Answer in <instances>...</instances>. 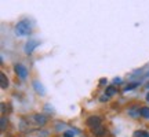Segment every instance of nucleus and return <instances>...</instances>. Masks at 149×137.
<instances>
[{
	"label": "nucleus",
	"mask_w": 149,
	"mask_h": 137,
	"mask_svg": "<svg viewBox=\"0 0 149 137\" xmlns=\"http://www.w3.org/2000/svg\"><path fill=\"white\" fill-rule=\"evenodd\" d=\"M47 123V116L43 114H33L31 116H25L21 119V130H33L39 129Z\"/></svg>",
	"instance_id": "1"
},
{
	"label": "nucleus",
	"mask_w": 149,
	"mask_h": 137,
	"mask_svg": "<svg viewBox=\"0 0 149 137\" xmlns=\"http://www.w3.org/2000/svg\"><path fill=\"white\" fill-rule=\"evenodd\" d=\"M15 33L18 36H29L32 33V26H31V22L28 19H22L17 23L15 26Z\"/></svg>",
	"instance_id": "2"
},
{
	"label": "nucleus",
	"mask_w": 149,
	"mask_h": 137,
	"mask_svg": "<svg viewBox=\"0 0 149 137\" xmlns=\"http://www.w3.org/2000/svg\"><path fill=\"white\" fill-rule=\"evenodd\" d=\"M14 70H15V73H17V75L21 79H25L28 77V70H26V67L25 66H22V64H15L14 66Z\"/></svg>",
	"instance_id": "3"
},
{
	"label": "nucleus",
	"mask_w": 149,
	"mask_h": 137,
	"mask_svg": "<svg viewBox=\"0 0 149 137\" xmlns=\"http://www.w3.org/2000/svg\"><path fill=\"white\" fill-rule=\"evenodd\" d=\"M86 123H87V126L88 127H97V126H100L101 125V118L100 116H90V118H87V121H86Z\"/></svg>",
	"instance_id": "4"
},
{
	"label": "nucleus",
	"mask_w": 149,
	"mask_h": 137,
	"mask_svg": "<svg viewBox=\"0 0 149 137\" xmlns=\"http://www.w3.org/2000/svg\"><path fill=\"white\" fill-rule=\"evenodd\" d=\"M39 45V41L37 40H29V41L26 42V45H25V52L26 53H32L33 49Z\"/></svg>",
	"instance_id": "5"
},
{
	"label": "nucleus",
	"mask_w": 149,
	"mask_h": 137,
	"mask_svg": "<svg viewBox=\"0 0 149 137\" xmlns=\"http://www.w3.org/2000/svg\"><path fill=\"white\" fill-rule=\"evenodd\" d=\"M91 132H93V134L97 136V137H104L105 136V133H107V130L104 129L102 125H100V126H97V127H93V129H91Z\"/></svg>",
	"instance_id": "6"
},
{
	"label": "nucleus",
	"mask_w": 149,
	"mask_h": 137,
	"mask_svg": "<svg viewBox=\"0 0 149 137\" xmlns=\"http://www.w3.org/2000/svg\"><path fill=\"white\" fill-rule=\"evenodd\" d=\"M0 79H1V89H7L8 88V78L6 77L4 73L0 74Z\"/></svg>",
	"instance_id": "7"
},
{
	"label": "nucleus",
	"mask_w": 149,
	"mask_h": 137,
	"mask_svg": "<svg viewBox=\"0 0 149 137\" xmlns=\"http://www.w3.org/2000/svg\"><path fill=\"white\" fill-rule=\"evenodd\" d=\"M116 92H117L116 86H115V85H111V86H108V88H107V90H105V95H107L108 97H111V96H113Z\"/></svg>",
	"instance_id": "8"
},
{
	"label": "nucleus",
	"mask_w": 149,
	"mask_h": 137,
	"mask_svg": "<svg viewBox=\"0 0 149 137\" xmlns=\"http://www.w3.org/2000/svg\"><path fill=\"white\" fill-rule=\"evenodd\" d=\"M139 115L142 116V118L149 119V107H141L139 108Z\"/></svg>",
	"instance_id": "9"
},
{
	"label": "nucleus",
	"mask_w": 149,
	"mask_h": 137,
	"mask_svg": "<svg viewBox=\"0 0 149 137\" xmlns=\"http://www.w3.org/2000/svg\"><path fill=\"white\" fill-rule=\"evenodd\" d=\"M33 86H35V89L37 90V93H39V95H44V88H43L42 85H39V82H37V81H35V82H33Z\"/></svg>",
	"instance_id": "10"
},
{
	"label": "nucleus",
	"mask_w": 149,
	"mask_h": 137,
	"mask_svg": "<svg viewBox=\"0 0 149 137\" xmlns=\"http://www.w3.org/2000/svg\"><path fill=\"white\" fill-rule=\"evenodd\" d=\"M134 136L135 137H149V133L145 132V130H137V132H134Z\"/></svg>",
	"instance_id": "11"
},
{
	"label": "nucleus",
	"mask_w": 149,
	"mask_h": 137,
	"mask_svg": "<svg viewBox=\"0 0 149 137\" xmlns=\"http://www.w3.org/2000/svg\"><path fill=\"white\" fill-rule=\"evenodd\" d=\"M7 123H8V119L3 115V116H1V126H0V129H1V130H4L6 126H7Z\"/></svg>",
	"instance_id": "12"
},
{
	"label": "nucleus",
	"mask_w": 149,
	"mask_h": 137,
	"mask_svg": "<svg viewBox=\"0 0 149 137\" xmlns=\"http://www.w3.org/2000/svg\"><path fill=\"white\" fill-rule=\"evenodd\" d=\"M138 82H134V84H130V85H127V86H126V92H128V90H131V89H134V88H137V86H138Z\"/></svg>",
	"instance_id": "13"
},
{
	"label": "nucleus",
	"mask_w": 149,
	"mask_h": 137,
	"mask_svg": "<svg viewBox=\"0 0 149 137\" xmlns=\"http://www.w3.org/2000/svg\"><path fill=\"white\" fill-rule=\"evenodd\" d=\"M62 137H74V133H73V130H66V132H64V134H62Z\"/></svg>",
	"instance_id": "14"
},
{
	"label": "nucleus",
	"mask_w": 149,
	"mask_h": 137,
	"mask_svg": "<svg viewBox=\"0 0 149 137\" xmlns=\"http://www.w3.org/2000/svg\"><path fill=\"white\" fill-rule=\"evenodd\" d=\"M113 84H115V85H120V84H122V79H120V78H115V79H113Z\"/></svg>",
	"instance_id": "15"
},
{
	"label": "nucleus",
	"mask_w": 149,
	"mask_h": 137,
	"mask_svg": "<svg viewBox=\"0 0 149 137\" xmlns=\"http://www.w3.org/2000/svg\"><path fill=\"white\" fill-rule=\"evenodd\" d=\"M108 99H109V97H108L107 95H104V96H101V99H100V100H101V101H105V100H108Z\"/></svg>",
	"instance_id": "16"
},
{
	"label": "nucleus",
	"mask_w": 149,
	"mask_h": 137,
	"mask_svg": "<svg viewBox=\"0 0 149 137\" xmlns=\"http://www.w3.org/2000/svg\"><path fill=\"white\" fill-rule=\"evenodd\" d=\"M100 84H101V85H105V84H107V79H105V78H102V79H101V82H100Z\"/></svg>",
	"instance_id": "17"
},
{
	"label": "nucleus",
	"mask_w": 149,
	"mask_h": 137,
	"mask_svg": "<svg viewBox=\"0 0 149 137\" xmlns=\"http://www.w3.org/2000/svg\"><path fill=\"white\" fill-rule=\"evenodd\" d=\"M146 101H149V92L146 93Z\"/></svg>",
	"instance_id": "18"
}]
</instances>
